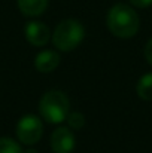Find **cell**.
Listing matches in <instances>:
<instances>
[{"label": "cell", "instance_id": "cell-8", "mask_svg": "<svg viewBox=\"0 0 152 153\" xmlns=\"http://www.w3.org/2000/svg\"><path fill=\"white\" fill-rule=\"evenodd\" d=\"M49 0H16L21 13L25 16H39L48 7Z\"/></svg>", "mask_w": 152, "mask_h": 153}, {"label": "cell", "instance_id": "cell-4", "mask_svg": "<svg viewBox=\"0 0 152 153\" xmlns=\"http://www.w3.org/2000/svg\"><path fill=\"white\" fill-rule=\"evenodd\" d=\"M42 134H43V125L40 119L34 114H25L16 123V137L25 146H33L39 143Z\"/></svg>", "mask_w": 152, "mask_h": 153}, {"label": "cell", "instance_id": "cell-12", "mask_svg": "<svg viewBox=\"0 0 152 153\" xmlns=\"http://www.w3.org/2000/svg\"><path fill=\"white\" fill-rule=\"evenodd\" d=\"M131 6L134 7H139V9H146L152 6V0H130Z\"/></svg>", "mask_w": 152, "mask_h": 153}, {"label": "cell", "instance_id": "cell-11", "mask_svg": "<svg viewBox=\"0 0 152 153\" xmlns=\"http://www.w3.org/2000/svg\"><path fill=\"white\" fill-rule=\"evenodd\" d=\"M66 119H67L69 126H70L72 129H81V128H84V125H85V117H84V114L79 113V111H72V113H69Z\"/></svg>", "mask_w": 152, "mask_h": 153}, {"label": "cell", "instance_id": "cell-1", "mask_svg": "<svg viewBox=\"0 0 152 153\" xmlns=\"http://www.w3.org/2000/svg\"><path fill=\"white\" fill-rule=\"evenodd\" d=\"M106 24L113 36L121 39H130L139 31L140 19L137 12L131 6L125 3H116L109 9Z\"/></svg>", "mask_w": 152, "mask_h": 153}, {"label": "cell", "instance_id": "cell-2", "mask_svg": "<svg viewBox=\"0 0 152 153\" xmlns=\"http://www.w3.org/2000/svg\"><path fill=\"white\" fill-rule=\"evenodd\" d=\"M85 37V28L78 19L61 21L52 34V43L57 49L63 52L73 51Z\"/></svg>", "mask_w": 152, "mask_h": 153}, {"label": "cell", "instance_id": "cell-9", "mask_svg": "<svg viewBox=\"0 0 152 153\" xmlns=\"http://www.w3.org/2000/svg\"><path fill=\"white\" fill-rule=\"evenodd\" d=\"M136 91L142 100L152 101V73H146L140 77V80L136 86Z\"/></svg>", "mask_w": 152, "mask_h": 153}, {"label": "cell", "instance_id": "cell-3", "mask_svg": "<svg viewBox=\"0 0 152 153\" xmlns=\"http://www.w3.org/2000/svg\"><path fill=\"white\" fill-rule=\"evenodd\" d=\"M69 108H70V102L67 95L58 89L45 92L39 102V111L42 117L49 123H60L66 120L69 114Z\"/></svg>", "mask_w": 152, "mask_h": 153}, {"label": "cell", "instance_id": "cell-7", "mask_svg": "<svg viewBox=\"0 0 152 153\" xmlns=\"http://www.w3.org/2000/svg\"><path fill=\"white\" fill-rule=\"evenodd\" d=\"M60 64V55L55 51H42L34 59V67L40 73H51Z\"/></svg>", "mask_w": 152, "mask_h": 153}, {"label": "cell", "instance_id": "cell-13", "mask_svg": "<svg viewBox=\"0 0 152 153\" xmlns=\"http://www.w3.org/2000/svg\"><path fill=\"white\" fill-rule=\"evenodd\" d=\"M145 58H146V61L152 65V37L148 40V43H146V46H145Z\"/></svg>", "mask_w": 152, "mask_h": 153}, {"label": "cell", "instance_id": "cell-5", "mask_svg": "<svg viewBox=\"0 0 152 153\" xmlns=\"http://www.w3.org/2000/svg\"><path fill=\"white\" fill-rule=\"evenodd\" d=\"M51 149L54 153H72L75 149V135L70 128L60 126L51 135Z\"/></svg>", "mask_w": 152, "mask_h": 153}, {"label": "cell", "instance_id": "cell-14", "mask_svg": "<svg viewBox=\"0 0 152 153\" xmlns=\"http://www.w3.org/2000/svg\"><path fill=\"white\" fill-rule=\"evenodd\" d=\"M22 153H37L36 150H31V149H28V150H24Z\"/></svg>", "mask_w": 152, "mask_h": 153}, {"label": "cell", "instance_id": "cell-10", "mask_svg": "<svg viewBox=\"0 0 152 153\" xmlns=\"http://www.w3.org/2000/svg\"><path fill=\"white\" fill-rule=\"evenodd\" d=\"M0 153H22V150L16 141H13L12 138L3 137L0 138Z\"/></svg>", "mask_w": 152, "mask_h": 153}, {"label": "cell", "instance_id": "cell-6", "mask_svg": "<svg viewBox=\"0 0 152 153\" xmlns=\"http://www.w3.org/2000/svg\"><path fill=\"white\" fill-rule=\"evenodd\" d=\"M24 33H25L27 42L31 43L33 46H43V45H46L51 37L48 25L40 22V21H30L25 25Z\"/></svg>", "mask_w": 152, "mask_h": 153}]
</instances>
